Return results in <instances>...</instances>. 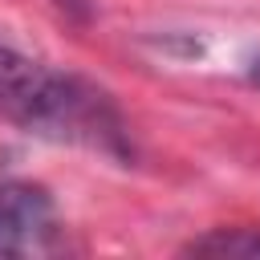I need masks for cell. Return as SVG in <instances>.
I'll return each mask as SVG.
<instances>
[{
	"mask_svg": "<svg viewBox=\"0 0 260 260\" xmlns=\"http://www.w3.org/2000/svg\"><path fill=\"white\" fill-rule=\"evenodd\" d=\"M0 122L49 138L85 146L110 158H130V134L106 89L57 69L0 41Z\"/></svg>",
	"mask_w": 260,
	"mask_h": 260,
	"instance_id": "obj_1",
	"label": "cell"
},
{
	"mask_svg": "<svg viewBox=\"0 0 260 260\" xmlns=\"http://www.w3.org/2000/svg\"><path fill=\"white\" fill-rule=\"evenodd\" d=\"M61 244L53 195L41 183H0V256H41Z\"/></svg>",
	"mask_w": 260,
	"mask_h": 260,
	"instance_id": "obj_2",
	"label": "cell"
},
{
	"mask_svg": "<svg viewBox=\"0 0 260 260\" xmlns=\"http://www.w3.org/2000/svg\"><path fill=\"white\" fill-rule=\"evenodd\" d=\"M183 252H199V256H260V228H215V232L191 240Z\"/></svg>",
	"mask_w": 260,
	"mask_h": 260,
	"instance_id": "obj_3",
	"label": "cell"
},
{
	"mask_svg": "<svg viewBox=\"0 0 260 260\" xmlns=\"http://www.w3.org/2000/svg\"><path fill=\"white\" fill-rule=\"evenodd\" d=\"M248 81H252V85H260V53L248 61Z\"/></svg>",
	"mask_w": 260,
	"mask_h": 260,
	"instance_id": "obj_4",
	"label": "cell"
}]
</instances>
